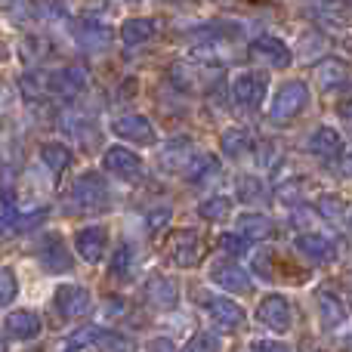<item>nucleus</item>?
I'll return each instance as SVG.
<instances>
[{
	"label": "nucleus",
	"mask_w": 352,
	"mask_h": 352,
	"mask_svg": "<svg viewBox=\"0 0 352 352\" xmlns=\"http://www.w3.org/2000/svg\"><path fill=\"white\" fill-rule=\"evenodd\" d=\"M219 248L229 256H244L248 254V238H244L241 232H223V235H219Z\"/></svg>",
	"instance_id": "4c0bfd02"
},
{
	"label": "nucleus",
	"mask_w": 352,
	"mask_h": 352,
	"mask_svg": "<svg viewBox=\"0 0 352 352\" xmlns=\"http://www.w3.org/2000/svg\"><path fill=\"white\" fill-rule=\"evenodd\" d=\"M198 213H201V219H207V223H223V219L232 217V201L223 198V195L207 198L198 204Z\"/></svg>",
	"instance_id": "c756f323"
},
{
	"label": "nucleus",
	"mask_w": 352,
	"mask_h": 352,
	"mask_svg": "<svg viewBox=\"0 0 352 352\" xmlns=\"http://www.w3.org/2000/svg\"><path fill=\"white\" fill-rule=\"evenodd\" d=\"M204 309H207V316H210V322L219 324L223 331H229V334L241 331L244 322H248L244 309L235 303V300H229V297H207L204 300Z\"/></svg>",
	"instance_id": "4468645a"
},
{
	"label": "nucleus",
	"mask_w": 352,
	"mask_h": 352,
	"mask_svg": "<svg viewBox=\"0 0 352 352\" xmlns=\"http://www.w3.org/2000/svg\"><path fill=\"white\" fill-rule=\"evenodd\" d=\"M99 352H136V343L121 331H102L96 340Z\"/></svg>",
	"instance_id": "2f4dec72"
},
{
	"label": "nucleus",
	"mask_w": 352,
	"mask_h": 352,
	"mask_svg": "<svg viewBox=\"0 0 352 352\" xmlns=\"http://www.w3.org/2000/svg\"><path fill=\"white\" fill-rule=\"evenodd\" d=\"M306 148L318 158H337V155H343V136L334 127H318L316 133H309Z\"/></svg>",
	"instance_id": "4be33fe9"
},
{
	"label": "nucleus",
	"mask_w": 352,
	"mask_h": 352,
	"mask_svg": "<svg viewBox=\"0 0 352 352\" xmlns=\"http://www.w3.org/2000/svg\"><path fill=\"white\" fill-rule=\"evenodd\" d=\"M99 334H102V328L99 324H84V328H78V331H72V334L65 337V352H78V349H87V346H96V340H99Z\"/></svg>",
	"instance_id": "7c9ffc66"
},
{
	"label": "nucleus",
	"mask_w": 352,
	"mask_h": 352,
	"mask_svg": "<svg viewBox=\"0 0 352 352\" xmlns=\"http://www.w3.org/2000/svg\"><path fill=\"white\" fill-rule=\"evenodd\" d=\"M256 322L266 324L269 331H278V334H285V331L294 328V306L287 297H281V294H269V297L260 300V306H256Z\"/></svg>",
	"instance_id": "39448f33"
},
{
	"label": "nucleus",
	"mask_w": 352,
	"mask_h": 352,
	"mask_svg": "<svg viewBox=\"0 0 352 352\" xmlns=\"http://www.w3.org/2000/svg\"><path fill=\"white\" fill-rule=\"evenodd\" d=\"M219 173V161L213 158V155H195L192 161H188V167L182 170V176H186V182H195V186H201V182H207L210 176Z\"/></svg>",
	"instance_id": "bb28decb"
},
{
	"label": "nucleus",
	"mask_w": 352,
	"mask_h": 352,
	"mask_svg": "<svg viewBox=\"0 0 352 352\" xmlns=\"http://www.w3.org/2000/svg\"><path fill=\"white\" fill-rule=\"evenodd\" d=\"M47 207H31V210H12L10 217H3L6 219V226L10 229H16V232H31V229H37V226L47 219Z\"/></svg>",
	"instance_id": "cd10ccee"
},
{
	"label": "nucleus",
	"mask_w": 352,
	"mask_h": 352,
	"mask_svg": "<svg viewBox=\"0 0 352 352\" xmlns=\"http://www.w3.org/2000/svg\"><path fill=\"white\" fill-rule=\"evenodd\" d=\"M182 352H223V343H219V337L201 331V334H195L192 340L182 346Z\"/></svg>",
	"instance_id": "e433bc0d"
},
{
	"label": "nucleus",
	"mask_w": 352,
	"mask_h": 352,
	"mask_svg": "<svg viewBox=\"0 0 352 352\" xmlns=\"http://www.w3.org/2000/svg\"><path fill=\"white\" fill-rule=\"evenodd\" d=\"M269 90V78L263 72H238L232 78V102L238 109H256L263 105Z\"/></svg>",
	"instance_id": "20e7f679"
},
{
	"label": "nucleus",
	"mask_w": 352,
	"mask_h": 352,
	"mask_svg": "<svg viewBox=\"0 0 352 352\" xmlns=\"http://www.w3.org/2000/svg\"><path fill=\"white\" fill-rule=\"evenodd\" d=\"M37 260L43 263V269L53 275H62V272H72L74 269V260L68 254L65 241H62L59 232H47L41 238V248H37Z\"/></svg>",
	"instance_id": "9d476101"
},
{
	"label": "nucleus",
	"mask_w": 352,
	"mask_h": 352,
	"mask_svg": "<svg viewBox=\"0 0 352 352\" xmlns=\"http://www.w3.org/2000/svg\"><path fill=\"white\" fill-rule=\"evenodd\" d=\"M316 303H318V316H322L324 328H340V324L346 322V316H349L346 303L337 297V291H328V287H322V291L316 294Z\"/></svg>",
	"instance_id": "aec40b11"
},
{
	"label": "nucleus",
	"mask_w": 352,
	"mask_h": 352,
	"mask_svg": "<svg viewBox=\"0 0 352 352\" xmlns=\"http://www.w3.org/2000/svg\"><path fill=\"white\" fill-rule=\"evenodd\" d=\"M170 217H173L170 207H155V210H148V213H146V229H148V235H161V229L170 223Z\"/></svg>",
	"instance_id": "ea45409f"
},
{
	"label": "nucleus",
	"mask_w": 352,
	"mask_h": 352,
	"mask_svg": "<svg viewBox=\"0 0 352 352\" xmlns=\"http://www.w3.org/2000/svg\"><path fill=\"white\" fill-rule=\"evenodd\" d=\"M192 158H195V155H192V146H188V140H176V142L167 146V152L161 155V164H164L167 170H176V167H182V170H186Z\"/></svg>",
	"instance_id": "c85d7f7f"
},
{
	"label": "nucleus",
	"mask_w": 352,
	"mask_h": 352,
	"mask_svg": "<svg viewBox=\"0 0 352 352\" xmlns=\"http://www.w3.org/2000/svg\"><path fill=\"white\" fill-rule=\"evenodd\" d=\"M250 59L266 68H287L294 62V53L281 37L263 34V37H256V41H250Z\"/></svg>",
	"instance_id": "0eeeda50"
},
{
	"label": "nucleus",
	"mask_w": 352,
	"mask_h": 352,
	"mask_svg": "<svg viewBox=\"0 0 352 352\" xmlns=\"http://www.w3.org/2000/svg\"><path fill=\"white\" fill-rule=\"evenodd\" d=\"M337 115H343V118H349V121H352V96L337 102Z\"/></svg>",
	"instance_id": "a18cd8bd"
},
{
	"label": "nucleus",
	"mask_w": 352,
	"mask_h": 352,
	"mask_svg": "<svg viewBox=\"0 0 352 352\" xmlns=\"http://www.w3.org/2000/svg\"><path fill=\"white\" fill-rule=\"evenodd\" d=\"M22 50L28 59H37V56H43V50H47V43L41 41V37H25L22 41Z\"/></svg>",
	"instance_id": "79ce46f5"
},
{
	"label": "nucleus",
	"mask_w": 352,
	"mask_h": 352,
	"mask_svg": "<svg viewBox=\"0 0 352 352\" xmlns=\"http://www.w3.org/2000/svg\"><path fill=\"white\" fill-rule=\"evenodd\" d=\"M155 34H158V22H155V19H148V16L127 19V22L121 25L124 47H142V43L155 41Z\"/></svg>",
	"instance_id": "412c9836"
},
{
	"label": "nucleus",
	"mask_w": 352,
	"mask_h": 352,
	"mask_svg": "<svg viewBox=\"0 0 352 352\" xmlns=\"http://www.w3.org/2000/svg\"><path fill=\"white\" fill-rule=\"evenodd\" d=\"M10 346H6V337H0V352H6Z\"/></svg>",
	"instance_id": "de8ad7c7"
},
{
	"label": "nucleus",
	"mask_w": 352,
	"mask_h": 352,
	"mask_svg": "<svg viewBox=\"0 0 352 352\" xmlns=\"http://www.w3.org/2000/svg\"><path fill=\"white\" fill-rule=\"evenodd\" d=\"M74 37H78V43L84 50H90V53H102V50L111 43V28L102 25L99 19H80V22L74 25Z\"/></svg>",
	"instance_id": "a211bd4d"
},
{
	"label": "nucleus",
	"mask_w": 352,
	"mask_h": 352,
	"mask_svg": "<svg viewBox=\"0 0 352 352\" xmlns=\"http://www.w3.org/2000/svg\"><path fill=\"white\" fill-rule=\"evenodd\" d=\"M164 256L176 269H195L204 260V241L195 229H173L164 241Z\"/></svg>",
	"instance_id": "f03ea898"
},
{
	"label": "nucleus",
	"mask_w": 352,
	"mask_h": 352,
	"mask_svg": "<svg viewBox=\"0 0 352 352\" xmlns=\"http://www.w3.org/2000/svg\"><path fill=\"white\" fill-rule=\"evenodd\" d=\"M0 10H3V16H10L19 25L34 19V3L31 0H0Z\"/></svg>",
	"instance_id": "72a5a7b5"
},
{
	"label": "nucleus",
	"mask_w": 352,
	"mask_h": 352,
	"mask_svg": "<svg viewBox=\"0 0 352 352\" xmlns=\"http://www.w3.org/2000/svg\"><path fill=\"white\" fill-rule=\"evenodd\" d=\"M3 229H10V226H6V219H0V232H3Z\"/></svg>",
	"instance_id": "09e8293b"
},
{
	"label": "nucleus",
	"mask_w": 352,
	"mask_h": 352,
	"mask_svg": "<svg viewBox=\"0 0 352 352\" xmlns=\"http://www.w3.org/2000/svg\"><path fill=\"white\" fill-rule=\"evenodd\" d=\"M130 269H133V244L130 241H121L111 254V275L115 278H127Z\"/></svg>",
	"instance_id": "473e14b6"
},
{
	"label": "nucleus",
	"mask_w": 352,
	"mask_h": 352,
	"mask_svg": "<svg viewBox=\"0 0 352 352\" xmlns=\"http://www.w3.org/2000/svg\"><path fill=\"white\" fill-rule=\"evenodd\" d=\"M306 102H309V84H306V80H285V84L275 90V96H272L269 118L278 121V124L294 121V118L306 109Z\"/></svg>",
	"instance_id": "7ed1b4c3"
},
{
	"label": "nucleus",
	"mask_w": 352,
	"mask_h": 352,
	"mask_svg": "<svg viewBox=\"0 0 352 352\" xmlns=\"http://www.w3.org/2000/svg\"><path fill=\"white\" fill-rule=\"evenodd\" d=\"M41 161L47 164L50 173H65L74 164V152L65 142H43L41 146Z\"/></svg>",
	"instance_id": "5701e85b"
},
{
	"label": "nucleus",
	"mask_w": 352,
	"mask_h": 352,
	"mask_svg": "<svg viewBox=\"0 0 352 352\" xmlns=\"http://www.w3.org/2000/svg\"><path fill=\"white\" fill-rule=\"evenodd\" d=\"M111 133L118 140H127V142H136V146H155V127L146 115H118L111 121Z\"/></svg>",
	"instance_id": "f8f14e48"
},
{
	"label": "nucleus",
	"mask_w": 352,
	"mask_h": 352,
	"mask_svg": "<svg viewBox=\"0 0 352 352\" xmlns=\"http://www.w3.org/2000/svg\"><path fill=\"white\" fill-rule=\"evenodd\" d=\"M142 297H146V303L152 306V309L158 312H170L179 306V285H176V278L170 275H148L146 285H142Z\"/></svg>",
	"instance_id": "423d86ee"
},
{
	"label": "nucleus",
	"mask_w": 352,
	"mask_h": 352,
	"mask_svg": "<svg viewBox=\"0 0 352 352\" xmlns=\"http://www.w3.org/2000/svg\"><path fill=\"white\" fill-rule=\"evenodd\" d=\"M87 80H90V74L84 65H65L47 74V90L62 99H74L87 90Z\"/></svg>",
	"instance_id": "6e6552de"
},
{
	"label": "nucleus",
	"mask_w": 352,
	"mask_h": 352,
	"mask_svg": "<svg viewBox=\"0 0 352 352\" xmlns=\"http://www.w3.org/2000/svg\"><path fill=\"white\" fill-rule=\"evenodd\" d=\"M297 250L312 263H331L337 260V244L328 235H318V232H300L297 235Z\"/></svg>",
	"instance_id": "f3484780"
},
{
	"label": "nucleus",
	"mask_w": 352,
	"mask_h": 352,
	"mask_svg": "<svg viewBox=\"0 0 352 352\" xmlns=\"http://www.w3.org/2000/svg\"><path fill=\"white\" fill-rule=\"evenodd\" d=\"M19 87H22V96L28 99V102H34V99H41V96H43L47 78L41 80V74H22V78H19Z\"/></svg>",
	"instance_id": "58836bf2"
},
{
	"label": "nucleus",
	"mask_w": 352,
	"mask_h": 352,
	"mask_svg": "<svg viewBox=\"0 0 352 352\" xmlns=\"http://www.w3.org/2000/svg\"><path fill=\"white\" fill-rule=\"evenodd\" d=\"M16 294H19V278H16V272H12V269H3V266H0V309H6V306L16 300Z\"/></svg>",
	"instance_id": "f704fd0d"
},
{
	"label": "nucleus",
	"mask_w": 352,
	"mask_h": 352,
	"mask_svg": "<svg viewBox=\"0 0 352 352\" xmlns=\"http://www.w3.org/2000/svg\"><path fill=\"white\" fill-rule=\"evenodd\" d=\"M0 130H3V124H0Z\"/></svg>",
	"instance_id": "3c124183"
},
{
	"label": "nucleus",
	"mask_w": 352,
	"mask_h": 352,
	"mask_svg": "<svg viewBox=\"0 0 352 352\" xmlns=\"http://www.w3.org/2000/svg\"><path fill=\"white\" fill-rule=\"evenodd\" d=\"M349 229H352V213H349Z\"/></svg>",
	"instance_id": "8fccbe9b"
},
{
	"label": "nucleus",
	"mask_w": 352,
	"mask_h": 352,
	"mask_svg": "<svg viewBox=\"0 0 352 352\" xmlns=\"http://www.w3.org/2000/svg\"><path fill=\"white\" fill-rule=\"evenodd\" d=\"M102 167L109 173H115L118 179H127V182H133V179H140L142 176V158L136 152H130V148H124V146L105 148Z\"/></svg>",
	"instance_id": "2eb2a0df"
},
{
	"label": "nucleus",
	"mask_w": 352,
	"mask_h": 352,
	"mask_svg": "<svg viewBox=\"0 0 352 352\" xmlns=\"http://www.w3.org/2000/svg\"><path fill=\"white\" fill-rule=\"evenodd\" d=\"M316 210L322 213L324 219H340L343 210H346V201H343L340 195H322V198L316 201Z\"/></svg>",
	"instance_id": "c9c22d12"
},
{
	"label": "nucleus",
	"mask_w": 352,
	"mask_h": 352,
	"mask_svg": "<svg viewBox=\"0 0 352 352\" xmlns=\"http://www.w3.org/2000/svg\"><path fill=\"white\" fill-rule=\"evenodd\" d=\"M306 179H291V182H285V186L278 188V198L285 201V204H297V201H303L306 198Z\"/></svg>",
	"instance_id": "a19ab883"
},
{
	"label": "nucleus",
	"mask_w": 352,
	"mask_h": 352,
	"mask_svg": "<svg viewBox=\"0 0 352 352\" xmlns=\"http://www.w3.org/2000/svg\"><path fill=\"white\" fill-rule=\"evenodd\" d=\"M238 232H241L248 241L250 238L263 241V238L275 235V223L266 217V213H241V217H238Z\"/></svg>",
	"instance_id": "a878e982"
},
{
	"label": "nucleus",
	"mask_w": 352,
	"mask_h": 352,
	"mask_svg": "<svg viewBox=\"0 0 352 352\" xmlns=\"http://www.w3.org/2000/svg\"><path fill=\"white\" fill-rule=\"evenodd\" d=\"M146 352H176V346L167 340V337H155V340H148Z\"/></svg>",
	"instance_id": "c03bdc74"
},
{
	"label": "nucleus",
	"mask_w": 352,
	"mask_h": 352,
	"mask_svg": "<svg viewBox=\"0 0 352 352\" xmlns=\"http://www.w3.org/2000/svg\"><path fill=\"white\" fill-rule=\"evenodd\" d=\"M254 352H294V349L287 346V343H278V340H256Z\"/></svg>",
	"instance_id": "37998d69"
},
{
	"label": "nucleus",
	"mask_w": 352,
	"mask_h": 352,
	"mask_svg": "<svg viewBox=\"0 0 352 352\" xmlns=\"http://www.w3.org/2000/svg\"><path fill=\"white\" fill-rule=\"evenodd\" d=\"M256 142L250 140V133L244 127H229L223 133V140H219V148H223L226 158H244V155H250V148H254Z\"/></svg>",
	"instance_id": "393cba45"
},
{
	"label": "nucleus",
	"mask_w": 352,
	"mask_h": 352,
	"mask_svg": "<svg viewBox=\"0 0 352 352\" xmlns=\"http://www.w3.org/2000/svg\"><path fill=\"white\" fill-rule=\"evenodd\" d=\"M210 281L217 287L229 294H250L254 291V278L250 272L241 266V263H232V260H219L210 266Z\"/></svg>",
	"instance_id": "1a4fd4ad"
},
{
	"label": "nucleus",
	"mask_w": 352,
	"mask_h": 352,
	"mask_svg": "<svg viewBox=\"0 0 352 352\" xmlns=\"http://www.w3.org/2000/svg\"><path fill=\"white\" fill-rule=\"evenodd\" d=\"M235 195H238L241 204H254V207L269 204V188L263 186L260 176H238L235 179Z\"/></svg>",
	"instance_id": "b1692460"
},
{
	"label": "nucleus",
	"mask_w": 352,
	"mask_h": 352,
	"mask_svg": "<svg viewBox=\"0 0 352 352\" xmlns=\"http://www.w3.org/2000/svg\"><path fill=\"white\" fill-rule=\"evenodd\" d=\"M340 170H343V176H352V148L340 158Z\"/></svg>",
	"instance_id": "49530a36"
},
{
	"label": "nucleus",
	"mask_w": 352,
	"mask_h": 352,
	"mask_svg": "<svg viewBox=\"0 0 352 352\" xmlns=\"http://www.w3.org/2000/svg\"><path fill=\"white\" fill-rule=\"evenodd\" d=\"M316 84L322 90H343L352 84V68L343 59H324L316 65Z\"/></svg>",
	"instance_id": "6ab92c4d"
},
{
	"label": "nucleus",
	"mask_w": 352,
	"mask_h": 352,
	"mask_svg": "<svg viewBox=\"0 0 352 352\" xmlns=\"http://www.w3.org/2000/svg\"><path fill=\"white\" fill-rule=\"evenodd\" d=\"M109 204H111V192H109V182L102 179V173L87 170L74 179L72 195H68V213H72V217L105 210Z\"/></svg>",
	"instance_id": "f257e3e1"
},
{
	"label": "nucleus",
	"mask_w": 352,
	"mask_h": 352,
	"mask_svg": "<svg viewBox=\"0 0 352 352\" xmlns=\"http://www.w3.org/2000/svg\"><path fill=\"white\" fill-rule=\"evenodd\" d=\"M74 250L84 263H102L105 250H109V229L105 226H84L74 235Z\"/></svg>",
	"instance_id": "ddd939ff"
},
{
	"label": "nucleus",
	"mask_w": 352,
	"mask_h": 352,
	"mask_svg": "<svg viewBox=\"0 0 352 352\" xmlns=\"http://www.w3.org/2000/svg\"><path fill=\"white\" fill-rule=\"evenodd\" d=\"M53 306L62 318H80L90 312L93 297L84 285H62V287H56V294H53Z\"/></svg>",
	"instance_id": "9b49d317"
},
{
	"label": "nucleus",
	"mask_w": 352,
	"mask_h": 352,
	"mask_svg": "<svg viewBox=\"0 0 352 352\" xmlns=\"http://www.w3.org/2000/svg\"><path fill=\"white\" fill-rule=\"evenodd\" d=\"M3 328H6V334H10L12 340H22L25 343V340L41 337L43 322H41V316H37L34 309H16V312H10V316H6Z\"/></svg>",
	"instance_id": "dca6fc26"
}]
</instances>
